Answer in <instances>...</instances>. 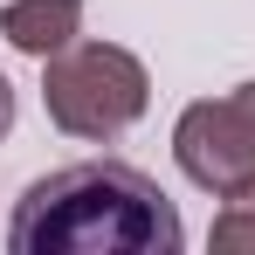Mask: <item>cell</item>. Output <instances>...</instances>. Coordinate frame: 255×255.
Instances as JSON below:
<instances>
[{"instance_id": "obj_1", "label": "cell", "mask_w": 255, "mask_h": 255, "mask_svg": "<svg viewBox=\"0 0 255 255\" xmlns=\"http://www.w3.org/2000/svg\"><path fill=\"white\" fill-rule=\"evenodd\" d=\"M14 255H179L186 221L152 172L125 159H76L21 186L7 214Z\"/></svg>"}, {"instance_id": "obj_2", "label": "cell", "mask_w": 255, "mask_h": 255, "mask_svg": "<svg viewBox=\"0 0 255 255\" xmlns=\"http://www.w3.org/2000/svg\"><path fill=\"white\" fill-rule=\"evenodd\" d=\"M42 111L76 145H111L152 111V69L125 42L76 35L62 55L42 62Z\"/></svg>"}, {"instance_id": "obj_3", "label": "cell", "mask_w": 255, "mask_h": 255, "mask_svg": "<svg viewBox=\"0 0 255 255\" xmlns=\"http://www.w3.org/2000/svg\"><path fill=\"white\" fill-rule=\"evenodd\" d=\"M172 166L186 172L200 193H228L255 172V131L242 125V111L228 97H193L172 118Z\"/></svg>"}, {"instance_id": "obj_4", "label": "cell", "mask_w": 255, "mask_h": 255, "mask_svg": "<svg viewBox=\"0 0 255 255\" xmlns=\"http://www.w3.org/2000/svg\"><path fill=\"white\" fill-rule=\"evenodd\" d=\"M83 35V0H7L0 7V42L28 62H48Z\"/></svg>"}, {"instance_id": "obj_5", "label": "cell", "mask_w": 255, "mask_h": 255, "mask_svg": "<svg viewBox=\"0 0 255 255\" xmlns=\"http://www.w3.org/2000/svg\"><path fill=\"white\" fill-rule=\"evenodd\" d=\"M207 242H214V249H228V255H255V172L242 179V186H228V193H221Z\"/></svg>"}, {"instance_id": "obj_6", "label": "cell", "mask_w": 255, "mask_h": 255, "mask_svg": "<svg viewBox=\"0 0 255 255\" xmlns=\"http://www.w3.org/2000/svg\"><path fill=\"white\" fill-rule=\"evenodd\" d=\"M228 104H235V111H242V125L255 131V76H249V83H235V90H228Z\"/></svg>"}, {"instance_id": "obj_7", "label": "cell", "mask_w": 255, "mask_h": 255, "mask_svg": "<svg viewBox=\"0 0 255 255\" xmlns=\"http://www.w3.org/2000/svg\"><path fill=\"white\" fill-rule=\"evenodd\" d=\"M14 118H21V104H14V83H7V76H0V138H7V131H14Z\"/></svg>"}]
</instances>
